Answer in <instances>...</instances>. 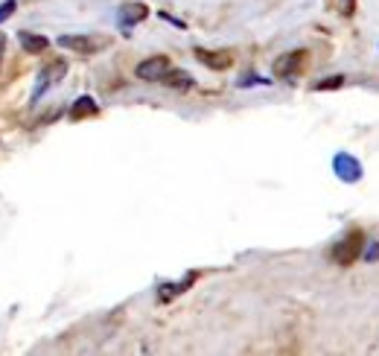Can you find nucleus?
<instances>
[{
  "mask_svg": "<svg viewBox=\"0 0 379 356\" xmlns=\"http://www.w3.org/2000/svg\"><path fill=\"white\" fill-rule=\"evenodd\" d=\"M362 257H365V263H376V260H379V242H376V239H368Z\"/></svg>",
  "mask_w": 379,
  "mask_h": 356,
  "instance_id": "13",
  "label": "nucleus"
},
{
  "mask_svg": "<svg viewBox=\"0 0 379 356\" xmlns=\"http://www.w3.org/2000/svg\"><path fill=\"white\" fill-rule=\"evenodd\" d=\"M100 114V105L94 103V96H79L70 108V120H85V117H94Z\"/></svg>",
  "mask_w": 379,
  "mask_h": 356,
  "instance_id": "10",
  "label": "nucleus"
},
{
  "mask_svg": "<svg viewBox=\"0 0 379 356\" xmlns=\"http://www.w3.org/2000/svg\"><path fill=\"white\" fill-rule=\"evenodd\" d=\"M304 61H306V53L304 50H295V53H283V56H277L274 64H272V73L277 79H292L295 73H298L304 68Z\"/></svg>",
  "mask_w": 379,
  "mask_h": 356,
  "instance_id": "5",
  "label": "nucleus"
},
{
  "mask_svg": "<svg viewBox=\"0 0 379 356\" xmlns=\"http://www.w3.org/2000/svg\"><path fill=\"white\" fill-rule=\"evenodd\" d=\"M64 73H68V61H50L47 64V68L38 73V82H36V88H32V103H38L41 96L50 91L53 85H59L61 79H64Z\"/></svg>",
  "mask_w": 379,
  "mask_h": 356,
  "instance_id": "2",
  "label": "nucleus"
},
{
  "mask_svg": "<svg viewBox=\"0 0 379 356\" xmlns=\"http://www.w3.org/2000/svg\"><path fill=\"white\" fill-rule=\"evenodd\" d=\"M195 59H199L205 68L210 71H228L234 64V56L225 50H207V47H195Z\"/></svg>",
  "mask_w": 379,
  "mask_h": 356,
  "instance_id": "7",
  "label": "nucleus"
},
{
  "mask_svg": "<svg viewBox=\"0 0 379 356\" xmlns=\"http://www.w3.org/2000/svg\"><path fill=\"white\" fill-rule=\"evenodd\" d=\"M3 53H6V36L0 32V68H3Z\"/></svg>",
  "mask_w": 379,
  "mask_h": 356,
  "instance_id": "16",
  "label": "nucleus"
},
{
  "mask_svg": "<svg viewBox=\"0 0 379 356\" xmlns=\"http://www.w3.org/2000/svg\"><path fill=\"white\" fill-rule=\"evenodd\" d=\"M365 242H368V239H365V234H362V231H350V234L333 249V260H336L339 266H344V269L353 266L359 257H362V251H365Z\"/></svg>",
  "mask_w": 379,
  "mask_h": 356,
  "instance_id": "1",
  "label": "nucleus"
},
{
  "mask_svg": "<svg viewBox=\"0 0 379 356\" xmlns=\"http://www.w3.org/2000/svg\"><path fill=\"white\" fill-rule=\"evenodd\" d=\"M15 9H18V3H15V0H3V3H0V24H3L6 18H12Z\"/></svg>",
  "mask_w": 379,
  "mask_h": 356,
  "instance_id": "14",
  "label": "nucleus"
},
{
  "mask_svg": "<svg viewBox=\"0 0 379 356\" xmlns=\"http://www.w3.org/2000/svg\"><path fill=\"white\" fill-rule=\"evenodd\" d=\"M59 47L73 50L79 56H94V53H100L103 47H108V38H100V36H61Z\"/></svg>",
  "mask_w": 379,
  "mask_h": 356,
  "instance_id": "3",
  "label": "nucleus"
},
{
  "mask_svg": "<svg viewBox=\"0 0 379 356\" xmlns=\"http://www.w3.org/2000/svg\"><path fill=\"white\" fill-rule=\"evenodd\" d=\"M146 18H149V6H146V3H138V0H135V3H126V6L120 9V27H123L126 32L135 27V24L146 21Z\"/></svg>",
  "mask_w": 379,
  "mask_h": 356,
  "instance_id": "8",
  "label": "nucleus"
},
{
  "mask_svg": "<svg viewBox=\"0 0 379 356\" xmlns=\"http://www.w3.org/2000/svg\"><path fill=\"white\" fill-rule=\"evenodd\" d=\"M18 41H21V47H24V53H32V56H38V53H44L47 47H50V38H44V36H38V32H18Z\"/></svg>",
  "mask_w": 379,
  "mask_h": 356,
  "instance_id": "9",
  "label": "nucleus"
},
{
  "mask_svg": "<svg viewBox=\"0 0 379 356\" xmlns=\"http://www.w3.org/2000/svg\"><path fill=\"white\" fill-rule=\"evenodd\" d=\"M333 170H336V175L341 178V181H348V184H356L362 178V164L348 152H339L333 158Z\"/></svg>",
  "mask_w": 379,
  "mask_h": 356,
  "instance_id": "6",
  "label": "nucleus"
},
{
  "mask_svg": "<svg viewBox=\"0 0 379 356\" xmlns=\"http://www.w3.org/2000/svg\"><path fill=\"white\" fill-rule=\"evenodd\" d=\"M341 85H344V76H327V79H321V82L312 85V91H336Z\"/></svg>",
  "mask_w": 379,
  "mask_h": 356,
  "instance_id": "12",
  "label": "nucleus"
},
{
  "mask_svg": "<svg viewBox=\"0 0 379 356\" xmlns=\"http://www.w3.org/2000/svg\"><path fill=\"white\" fill-rule=\"evenodd\" d=\"M339 12L344 18H353L356 15V0H339Z\"/></svg>",
  "mask_w": 379,
  "mask_h": 356,
  "instance_id": "15",
  "label": "nucleus"
},
{
  "mask_svg": "<svg viewBox=\"0 0 379 356\" xmlns=\"http://www.w3.org/2000/svg\"><path fill=\"white\" fill-rule=\"evenodd\" d=\"M172 71V64L167 56H152L138 64V79H143V82H163V76H167Z\"/></svg>",
  "mask_w": 379,
  "mask_h": 356,
  "instance_id": "4",
  "label": "nucleus"
},
{
  "mask_svg": "<svg viewBox=\"0 0 379 356\" xmlns=\"http://www.w3.org/2000/svg\"><path fill=\"white\" fill-rule=\"evenodd\" d=\"M163 85H170V88H175V91H190L193 85H195V79L187 73V71H170L167 76H163Z\"/></svg>",
  "mask_w": 379,
  "mask_h": 356,
  "instance_id": "11",
  "label": "nucleus"
}]
</instances>
